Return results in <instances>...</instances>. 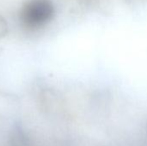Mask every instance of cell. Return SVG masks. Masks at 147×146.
<instances>
[{
    "label": "cell",
    "instance_id": "1",
    "mask_svg": "<svg viewBox=\"0 0 147 146\" xmlns=\"http://www.w3.org/2000/svg\"><path fill=\"white\" fill-rule=\"evenodd\" d=\"M55 7L51 0H28L20 9L19 20L28 30H37L48 24L54 17Z\"/></svg>",
    "mask_w": 147,
    "mask_h": 146
},
{
    "label": "cell",
    "instance_id": "2",
    "mask_svg": "<svg viewBox=\"0 0 147 146\" xmlns=\"http://www.w3.org/2000/svg\"><path fill=\"white\" fill-rule=\"evenodd\" d=\"M8 33V24L6 20L0 15V39L3 38Z\"/></svg>",
    "mask_w": 147,
    "mask_h": 146
}]
</instances>
